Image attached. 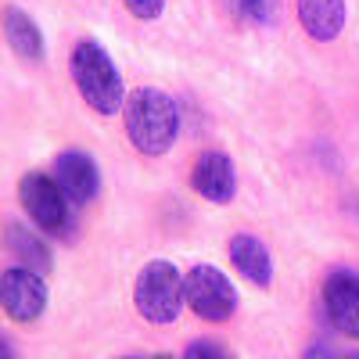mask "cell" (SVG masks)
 <instances>
[{
  "instance_id": "obj_1",
  "label": "cell",
  "mask_w": 359,
  "mask_h": 359,
  "mask_svg": "<svg viewBox=\"0 0 359 359\" xmlns=\"http://www.w3.org/2000/svg\"><path fill=\"white\" fill-rule=\"evenodd\" d=\"M123 126L130 144L137 147L140 155L147 158H158L165 155L169 147L176 144L180 133V108L176 101L158 86H140L126 97L123 108Z\"/></svg>"
},
{
  "instance_id": "obj_2",
  "label": "cell",
  "mask_w": 359,
  "mask_h": 359,
  "mask_svg": "<svg viewBox=\"0 0 359 359\" xmlns=\"http://www.w3.org/2000/svg\"><path fill=\"white\" fill-rule=\"evenodd\" d=\"M69 72H72V83L79 90V97L97 115H115L118 108H126L123 76H118L111 54L101 43L79 40L72 47V57H69Z\"/></svg>"
},
{
  "instance_id": "obj_3",
  "label": "cell",
  "mask_w": 359,
  "mask_h": 359,
  "mask_svg": "<svg viewBox=\"0 0 359 359\" xmlns=\"http://www.w3.org/2000/svg\"><path fill=\"white\" fill-rule=\"evenodd\" d=\"M133 302H137V313L147 323H158V327L176 323L180 309L187 306V298H184V273H180L169 259L147 262L137 273Z\"/></svg>"
},
{
  "instance_id": "obj_4",
  "label": "cell",
  "mask_w": 359,
  "mask_h": 359,
  "mask_svg": "<svg viewBox=\"0 0 359 359\" xmlns=\"http://www.w3.org/2000/svg\"><path fill=\"white\" fill-rule=\"evenodd\" d=\"M18 201L29 212L43 233L50 237H69L76 230V216H72V201L65 198V191L57 187V180L47 172H25L18 184Z\"/></svg>"
},
{
  "instance_id": "obj_5",
  "label": "cell",
  "mask_w": 359,
  "mask_h": 359,
  "mask_svg": "<svg viewBox=\"0 0 359 359\" xmlns=\"http://www.w3.org/2000/svg\"><path fill=\"white\" fill-rule=\"evenodd\" d=\"M184 298L194 309V316L208 323H223L237 309V287L233 280L212 262H198L184 273Z\"/></svg>"
},
{
  "instance_id": "obj_6",
  "label": "cell",
  "mask_w": 359,
  "mask_h": 359,
  "mask_svg": "<svg viewBox=\"0 0 359 359\" xmlns=\"http://www.w3.org/2000/svg\"><path fill=\"white\" fill-rule=\"evenodd\" d=\"M0 298H4V313L18 323H33L47 309V280L36 269L8 266L0 277Z\"/></svg>"
},
{
  "instance_id": "obj_7",
  "label": "cell",
  "mask_w": 359,
  "mask_h": 359,
  "mask_svg": "<svg viewBox=\"0 0 359 359\" xmlns=\"http://www.w3.org/2000/svg\"><path fill=\"white\" fill-rule=\"evenodd\" d=\"M323 309L338 331L359 341V277L352 269H334L323 284Z\"/></svg>"
},
{
  "instance_id": "obj_8",
  "label": "cell",
  "mask_w": 359,
  "mask_h": 359,
  "mask_svg": "<svg viewBox=\"0 0 359 359\" xmlns=\"http://www.w3.org/2000/svg\"><path fill=\"white\" fill-rule=\"evenodd\" d=\"M191 187L212 205H226L237 194V169L223 151H201L191 169Z\"/></svg>"
},
{
  "instance_id": "obj_9",
  "label": "cell",
  "mask_w": 359,
  "mask_h": 359,
  "mask_svg": "<svg viewBox=\"0 0 359 359\" xmlns=\"http://www.w3.org/2000/svg\"><path fill=\"white\" fill-rule=\"evenodd\" d=\"M54 180L57 187L65 191V198L72 205H86L94 201L97 191H101V172H97V162L90 158L86 151H62L54 162Z\"/></svg>"
},
{
  "instance_id": "obj_10",
  "label": "cell",
  "mask_w": 359,
  "mask_h": 359,
  "mask_svg": "<svg viewBox=\"0 0 359 359\" xmlns=\"http://www.w3.org/2000/svg\"><path fill=\"white\" fill-rule=\"evenodd\" d=\"M226 252H230V262L237 266V273L245 280H252L255 287H269V280H273V259H269V248L262 245V237L233 233Z\"/></svg>"
},
{
  "instance_id": "obj_11",
  "label": "cell",
  "mask_w": 359,
  "mask_h": 359,
  "mask_svg": "<svg viewBox=\"0 0 359 359\" xmlns=\"http://www.w3.org/2000/svg\"><path fill=\"white\" fill-rule=\"evenodd\" d=\"M294 11L302 29L320 43L338 40L345 29V0H298Z\"/></svg>"
},
{
  "instance_id": "obj_12",
  "label": "cell",
  "mask_w": 359,
  "mask_h": 359,
  "mask_svg": "<svg viewBox=\"0 0 359 359\" xmlns=\"http://www.w3.org/2000/svg\"><path fill=\"white\" fill-rule=\"evenodd\" d=\"M4 36H8V47L22 57V62H43V33H40V25L15 4L4 8Z\"/></svg>"
},
{
  "instance_id": "obj_13",
  "label": "cell",
  "mask_w": 359,
  "mask_h": 359,
  "mask_svg": "<svg viewBox=\"0 0 359 359\" xmlns=\"http://www.w3.org/2000/svg\"><path fill=\"white\" fill-rule=\"evenodd\" d=\"M8 248H11V255L25 269H36V273L50 269V248H47V241H43V237H36L29 226H22V223H8Z\"/></svg>"
},
{
  "instance_id": "obj_14",
  "label": "cell",
  "mask_w": 359,
  "mask_h": 359,
  "mask_svg": "<svg viewBox=\"0 0 359 359\" xmlns=\"http://www.w3.org/2000/svg\"><path fill=\"white\" fill-rule=\"evenodd\" d=\"M233 15H241L259 25H273L280 18V0H226Z\"/></svg>"
},
{
  "instance_id": "obj_15",
  "label": "cell",
  "mask_w": 359,
  "mask_h": 359,
  "mask_svg": "<svg viewBox=\"0 0 359 359\" xmlns=\"http://www.w3.org/2000/svg\"><path fill=\"white\" fill-rule=\"evenodd\" d=\"M184 359H233V352H230L226 345L212 341V338H198V341L187 345Z\"/></svg>"
},
{
  "instance_id": "obj_16",
  "label": "cell",
  "mask_w": 359,
  "mask_h": 359,
  "mask_svg": "<svg viewBox=\"0 0 359 359\" xmlns=\"http://www.w3.org/2000/svg\"><path fill=\"white\" fill-rule=\"evenodd\" d=\"M123 4L130 8V15H137L144 22H155L165 11V0H123Z\"/></svg>"
},
{
  "instance_id": "obj_17",
  "label": "cell",
  "mask_w": 359,
  "mask_h": 359,
  "mask_svg": "<svg viewBox=\"0 0 359 359\" xmlns=\"http://www.w3.org/2000/svg\"><path fill=\"white\" fill-rule=\"evenodd\" d=\"M0 348H4V359H15V345H11V338H4V345H0Z\"/></svg>"
},
{
  "instance_id": "obj_18",
  "label": "cell",
  "mask_w": 359,
  "mask_h": 359,
  "mask_svg": "<svg viewBox=\"0 0 359 359\" xmlns=\"http://www.w3.org/2000/svg\"><path fill=\"white\" fill-rule=\"evenodd\" d=\"M341 359H359V352H345V355H341Z\"/></svg>"
},
{
  "instance_id": "obj_19",
  "label": "cell",
  "mask_w": 359,
  "mask_h": 359,
  "mask_svg": "<svg viewBox=\"0 0 359 359\" xmlns=\"http://www.w3.org/2000/svg\"><path fill=\"white\" fill-rule=\"evenodd\" d=\"M151 359H172V355H151Z\"/></svg>"
},
{
  "instance_id": "obj_20",
  "label": "cell",
  "mask_w": 359,
  "mask_h": 359,
  "mask_svg": "<svg viewBox=\"0 0 359 359\" xmlns=\"http://www.w3.org/2000/svg\"><path fill=\"white\" fill-rule=\"evenodd\" d=\"M123 359H140V355H123Z\"/></svg>"
}]
</instances>
